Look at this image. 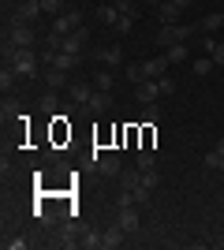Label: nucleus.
Here are the masks:
<instances>
[{"label": "nucleus", "instance_id": "f257e3e1", "mask_svg": "<svg viewBox=\"0 0 224 250\" xmlns=\"http://www.w3.org/2000/svg\"><path fill=\"white\" fill-rule=\"evenodd\" d=\"M0 42H11L15 49H34L38 45V34H34V22H26L19 11L8 15V26H4V38Z\"/></svg>", "mask_w": 224, "mask_h": 250}, {"label": "nucleus", "instance_id": "f03ea898", "mask_svg": "<svg viewBox=\"0 0 224 250\" xmlns=\"http://www.w3.org/2000/svg\"><path fill=\"white\" fill-rule=\"evenodd\" d=\"M38 60H41V56H38L34 49H11V52H4V63H11V67L19 71V79H26V83L38 79Z\"/></svg>", "mask_w": 224, "mask_h": 250}, {"label": "nucleus", "instance_id": "7ed1b4c3", "mask_svg": "<svg viewBox=\"0 0 224 250\" xmlns=\"http://www.w3.org/2000/svg\"><path fill=\"white\" fill-rule=\"evenodd\" d=\"M112 108V94L108 90H94V97L86 104H75V116L79 120H90V116H101V112H108Z\"/></svg>", "mask_w": 224, "mask_h": 250}, {"label": "nucleus", "instance_id": "20e7f679", "mask_svg": "<svg viewBox=\"0 0 224 250\" xmlns=\"http://www.w3.org/2000/svg\"><path fill=\"white\" fill-rule=\"evenodd\" d=\"M90 49V30H82V26H79V30H71L64 38V49L60 52H67V56H79V60H82V52Z\"/></svg>", "mask_w": 224, "mask_h": 250}, {"label": "nucleus", "instance_id": "39448f33", "mask_svg": "<svg viewBox=\"0 0 224 250\" xmlns=\"http://www.w3.org/2000/svg\"><path fill=\"white\" fill-rule=\"evenodd\" d=\"M94 165H97V172L105 179H116L120 172H123V161H120V153H101V157H94Z\"/></svg>", "mask_w": 224, "mask_h": 250}, {"label": "nucleus", "instance_id": "423d86ee", "mask_svg": "<svg viewBox=\"0 0 224 250\" xmlns=\"http://www.w3.org/2000/svg\"><path fill=\"white\" fill-rule=\"evenodd\" d=\"M79 26H82V15H79V11H64V15H56V19H53V34H64V38H67V34H71V30H79Z\"/></svg>", "mask_w": 224, "mask_h": 250}, {"label": "nucleus", "instance_id": "0eeeda50", "mask_svg": "<svg viewBox=\"0 0 224 250\" xmlns=\"http://www.w3.org/2000/svg\"><path fill=\"white\" fill-rule=\"evenodd\" d=\"M157 19L164 22V26H180L183 22V8H176L172 0H161L157 4Z\"/></svg>", "mask_w": 224, "mask_h": 250}, {"label": "nucleus", "instance_id": "6e6552de", "mask_svg": "<svg viewBox=\"0 0 224 250\" xmlns=\"http://www.w3.org/2000/svg\"><path fill=\"white\" fill-rule=\"evenodd\" d=\"M116 224H120L123 231H127V235H135V231H139V213H135V206H120Z\"/></svg>", "mask_w": 224, "mask_h": 250}, {"label": "nucleus", "instance_id": "1a4fd4ad", "mask_svg": "<svg viewBox=\"0 0 224 250\" xmlns=\"http://www.w3.org/2000/svg\"><path fill=\"white\" fill-rule=\"evenodd\" d=\"M101 243H105V250H116V247H123V243H127V231L120 228V224H112V228L101 231Z\"/></svg>", "mask_w": 224, "mask_h": 250}, {"label": "nucleus", "instance_id": "9d476101", "mask_svg": "<svg viewBox=\"0 0 224 250\" xmlns=\"http://www.w3.org/2000/svg\"><path fill=\"white\" fill-rule=\"evenodd\" d=\"M90 97H94V86H90V83H71V86H67V101H71V104H86Z\"/></svg>", "mask_w": 224, "mask_h": 250}, {"label": "nucleus", "instance_id": "9b49d317", "mask_svg": "<svg viewBox=\"0 0 224 250\" xmlns=\"http://www.w3.org/2000/svg\"><path fill=\"white\" fill-rule=\"evenodd\" d=\"M135 97H139L142 104H153L161 97V90H157V79H146V83H139L135 86Z\"/></svg>", "mask_w": 224, "mask_h": 250}, {"label": "nucleus", "instance_id": "f8f14e48", "mask_svg": "<svg viewBox=\"0 0 224 250\" xmlns=\"http://www.w3.org/2000/svg\"><path fill=\"white\" fill-rule=\"evenodd\" d=\"M15 11H19V15H22V19H26V22H38V19H41V15H45L41 0H19V8H15Z\"/></svg>", "mask_w": 224, "mask_h": 250}, {"label": "nucleus", "instance_id": "ddd939ff", "mask_svg": "<svg viewBox=\"0 0 224 250\" xmlns=\"http://www.w3.org/2000/svg\"><path fill=\"white\" fill-rule=\"evenodd\" d=\"M142 67H146V79H161V75H168V56H164V52H157V56H153V60H146Z\"/></svg>", "mask_w": 224, "mask_h": 250}, {"label": "nucleus", "instance_id": "4468645a", "mask_svg": "<svg viewBox=\"0 0 224 250\" xmlns=\"http://www.w3.org/2000/svg\"><path fill=\"white\" fill-rule=\"evenodd\" d=\"M97 60L105 63V67H120V63H123V49H120V45H108V49H97Z\"/></svg>", "mask_w": 224, "mask_h": 250}, {"label": "nucleus", "instance_id": "2eb2a0df", "mask_svg": "<svg viewBox=\"0 0 224 250\" xmlns=\"http://www.w3.org/2000/svg\"><path fill=\"white\" fill-rule=\"evenodd\" d=\"M45 86H49V90H64V86H71L67 83V71H60V67H45Z\"/></svg>", "mask_w": 224, "mask_h": 250}, {"label": "nucleus", "instance_id": "dca6fc26", "mask_svg": "<svg viewBox=\"0 0 224 250\" xmlns=\"http://www.w3.org/2000/svg\"><path fill=\"white\" fill-rule=\"evenodd\" d=\"M164 56H168V63H187L191 60V49H187V42H176L164 49Z\"/></svg>", "mask_w": 224, "mask_h": 250}, {"label": "nucleus", "instance_id": "f3484780", "mask_svg": "<svg viewBox=\"0 0 224 250\" xmlns=\"http://www.w3.org/2000/svg\"><path fill=\"white\" fill-rule=\"evenodd\" d=\"M202 49L209 52V56H213V63H217V67H224V42H213V38L205 34V38H202Z\"/></svg>", "mask_w": 224, "mask_h": 250}, {"label": "nucleus", "instance_id": "a211bd4d", "mask_svg": "<svg viewBox=\"0 0 224 250\" xmlns=\"http://www.w3.org/2000/svg\"><path fill=\"white\" fill-rule=\"evenodd\" d=\"M15 86H19V71H15L11 63H4V67H0V90L8 94V90H15Z\"/></svg>", "mask_w": 224, "mask_h": 250}, {"label": "nucleus", "instance_id": "6ab92c4d", "mask_svg": "<svg viewBox=\"0 0 224 250\" xmlns=\"http://www.w3.org/2000/svg\"><path fill=\"white\" fill-rule=\"evenodd\" d=\"M79 239H82V231L75 228V224H64V231H60V239H56V243L71 250V247H79Z\"/></svg>", "mask_w": 224, "mask_h": 250}, {"label": "nucleus", "instance_id": "aec40b11", "mask_svg": "<svg viewBox=\"0 0 224 250\" xmlns=\"http://www.w3.org/2000/svg\"><path fill=\"white\" fill-rule=\"evenodd\" d=\"M116 86V75H112V67H101V71L94 75V90H112Z\"/></svg>", "mask_w": 224, "mask_h": 250}, {"label": "nucleus", "instance_id": "412c9836", "mask_svg": "<svg viewBox=\"0 0 224 250\" xmlns=\"http://www.w3.org/2000/svg\"><path fill=\"white\" fill-rule=\"evenodd\" d=\"M224 26V11H209V15H202V22H198V30H221Z\"/></svg>", "mask_w": 224, "mask_h": 250}, {"label": "nucleus", "instance_id": "4be33fe9", "mask_svg": "<svg viewBox=\"0 0 224 250\" xmlns=\"http://www.w3.org/2000/svg\"><path fill=\"white\" fill-rule=\"evenodd\" d=\"M191 71L198 75V79H205V75L213 71V56L205 52V56H198V60H191Z\"/></svg>", "mask_w": 224, "mask_h": 250}, {"label": "nucleus", "instance_id": "5701e85b", "mask_svg": "<svg viewBox=\"0 0 224 250\" xmlns=\"http://www.w3.org/2000/svg\"><path fill=\"white\" fill-rule=\"evenodd\" d=\"M97 19L105 22V26H116V22H120V11H116V4H105V8H97Z\"/></svg>", "mask_w": 224, "mask_h": 250}, {"label": "nucleus", "instance_id": "b1692460", "mask_svg": "<svg viewBox=\"0 0 224 250\" xmlns=\"http://www.w3.org/2000/svg\"><path fill=\"white\" fill-rule=\"evenodd\" d=\"M131 198H135V206H149V198H153V187H146V183H139V187L131 190Z\"/></svg>", "mask_w": 224, "mask_h": 250}, {"label": "nucleus", "instance_id": "393cba45", "mask_svg": "<svg viewBox=\"0 0 224 250\" xmlns=\"http://www.w3.org/2000/svg\"><path fill=\"white\" fill-rule=\"evenodd\" d=\"M79 247H86V250H105V243H101V235H97V231H82Z\"/></svg>", "mask_w": 224, "mask_h": 250}, {"label": "nucleus", "instance_id": "a878e982", "mask_svg": "<svg viewBox=\"0 0 224 250\" xmlns=\"http://www.w3.org/2000/svg\"><path fill=\"white\" fill-rule=\"evenodd\" d=\"M139 172H149V168H157V157H153V149H139Z\"/></svg>", "mask_w": 224, "mask_h": 250}, {"label": "nucleus", "instance_id": "bb28decb", "mask_svg": "<svg viewBox=\"0 0 224 250\" xmlns=\"http://www.w3.org/2000/svg\"><path fill=\"white\" fill-rule=\"evenodd\" d=\"M120 183H123V190H135L142 183V172L135 168V172H120Z\"/></svg>", "mask_w": 224, "mask_h": 250}, {"label": "nucleus", "instance_id": "cd10ccee", "mask_svg": "<svg viewBox=\"0 0 224 250\" xmlns=\"http://www.w3.org/2000/svg\"><path fill=\"white\" fill-rule=\"evenodd\" d=\"M127 83H131V86L146 83V67H142V63H127Z\"/></svg>", "mask_w": 224, "mask_h": 250}, {"label": "nucleus", "instance_id": "c85d7f7f", "mask_svg": "<svg viewBox=\"0 0 224 250\" xmlns=\"http://www.w3.org/2000/svg\"><path fill=\"white\" fill-rule=\"evenodd\" d=\"M168 45H176V38H172V26H161V30H157V49L164 52Z\"/></svg>", "mask_w": 224, "mask_h": 250}, {"label": "nucleus", "instance_id": "c756f323", "mask_svg": "<svg viewBox=\"0 0 224 250\" xmlns=\"http://www.w3.org/2000/svg\"><path fill=\"white\" fill-rule=\"evenodd\" d=\"M41 8H45V15H64V0H41Z\"/></svg>", "mask_w": 224, "mask_h": 250}, {"label": "nucleus", "instance_id": "7c9ffc66", "mask_svg": "<svg viewBox=\"0 0 224 250\" xmlns=\"http://www.w3.org/2000/svg\"><path fill=\"white\" fill-rule=\"evenodd\" d=\"M205 168H213V172H224V153H205Z\"/></svg>", "mask_w": 224, "mask_h": 250}, {"label": "nucleus", "instance_id": "2f4dec72", "mask_svg": "<svg viewBox=\"0 0 224 250\" xmlns=\"http://www.w3.org/2000/svg\"><path fill=\"white\" fill-rule=\"evenodd\" d=\"M194 30H198V26H187V22H180V26H172V38H176V42H187Z\"/></svg>", "mask_w": 224, "mask_h": 250}, {"label": "nucleus", "instance_id": "473e14b6", "mask_svg": "<svg viewBox=\"0 0 224 250\" xmlns=\"http://www.w3.org/2000/svg\"><path fill=\"white\" fill-rule=\"evenodd\" d=\"M112 4H116L120 15H139V4H135V0H112Z\"/></svg>", "mask_w": 224, "mask_h": 250}, {"label": "nucleus", "instance_id": "72a5a7b5", "mask_svg": "<svg viewBox=\"0 0 224 250\" xmlns=\"http://www.w3.org/2000/svg\"><path fill=\"white\" fill-rule=\"evenodd\" d=\"M157 90H161V97L176 94V79H168V75H161V79H157Z\"/></svg>", "mask_w": 224, "mask_h": 250}, {"label": "nucleus", "instance_id": "f704fd0d", "mask_svg": "<svg viewBox=\"0 0 224 250\" xmlns=\"http://www.w3.org/2000/svg\"><path fill=\"white\" fill-rule=\"evenodd\" d=\"M4 247H8V250H26L30 239H26V235H11V239H4Z\"/></svg>", "mask_w": 224, "mask_h": 250}, {"label": "nucleus", "instance_id": "c9c22d12", "mask_svg": "<svg viewBox=\"0 0 224 250\" xmlns=\"http://www.w3.org/2000/svg\"><path fill=\"white\" fill-rule=\"evenodd\" d=\"M161 112H157V104H142V124H157Z\"/></svg>", "mask_w": 224, "mask_h": 250}, {"label": "nucleus", "instance_id": "e433bc0d", "mask_svg": "<svg viewBox=\"0 0 224 250\" xmlns=\"http://www.w3.org/2000/svg\"><path fill=\"white\" fill-rule=\"evenodd\" d=\"M0 116H4V120H15V116H19V108H15V101H11V97H4V104H0Z\"/></svg>", "mask_w": 224, "mask_h": 250}, {"label": "nucleus", "instance_id": "4c0bfd02", "mask_svg": "<svg viewBox=\"0 0 224 250\" xmlns=\"http://www.w3.org/2000/svg\"><path fill=\"white\" fill-rule=\"evenodd\" d=\"M131 26H135V15H120V22H116V34H127Z\"/></svg>", "mask_w": 224, "mask_h": 250}, {"label": "nucleus", "instance_id": "58836bf2", "mask_svg": "<svg viewBox=\"0 0 224 250\" xmlns=\"http://www.w3.org/2000/svg\"><path fill=\"white\" fill-rule=\"evenodd\" d=\"M41 112H56V90L41 97Z\"/></svg>", "mask_w": 224, "mask_h": 250}, {"label": "nucleus", "instance_id": "ea45409f", "mask_svg": "<svg viewBox=\"0 0 224 250\" xmlns=\"http://www.w3.org/2000/svg\"><path fill=\"white\" fill-rule=\"evenodd\" d=\"M172 4H176V8H183V11H187V8H191V4H194V0H172Z\"/></svg>", "mask_w": 224, "mask_h": 250}, {"label": "nucleus", "instance_id": "a19ab883", "mask_svg": "<svg viewBox=\"0 0 224 250\" xmlns=\"http://www.w3.org/2000/svg\"><path fill=\"white\" fill-rule=\"evenodd\" d=\"M217 153H224V138H221V142H217Z\"/></svg>", "mask_w": 224, "mask_h": 250}, {"label": "nucleus", "instance_id": "79ce46f5", "mask_svg": "<svg viewBox=\"0 0 224 250\" xmlns=\"http://www.w3.org/2000/svg\"><path fill=\"white\" fill-rule=\"evenodd\" d=\"M4 4H8V0H4Z\"/></svg>", "mask_w": 224, "mask_h": 250}]
</instances>
